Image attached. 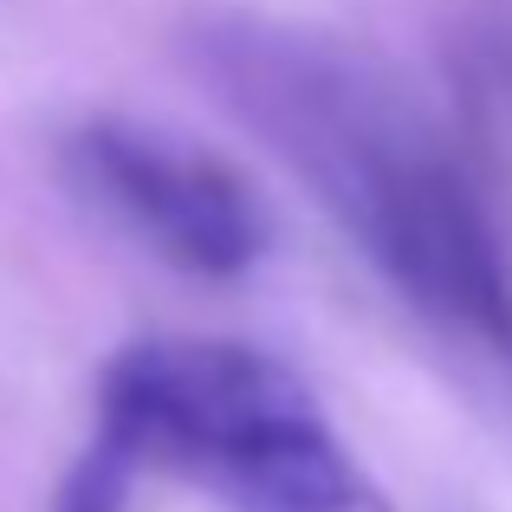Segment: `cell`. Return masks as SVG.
<instances>
[{"label": "cell", "mask_w": 512, "mask_h": 512, "mask_svg": "<svg viewBox=\"0 0 512 512\" xmlns=\"http://www.w3.org/2000/svg\"><path fill=\"white\" fill-rule=\"evenodd\" d=\"M130 480H137L130 454H117L104 435H91V448L78 454V467L65 474V487H59V500H52V512H124Z\"/></svg>", "instance_id": "277c9868"}, {"label": "cell", "mask_w": 512, "mask_h": 512, "mask_svg": "<svg viewBox=\"0 0 512 512\" xmlns=\"http://www.w3.org/2000/svg\"><path fill=\"white\" fill-rule=\"evenodd\" d=\"M98 435L227 512H396L312 383L260 344L143 338L98 376Z\"/></svg>", "instance_id": "7a4b0ae2"}, {"label": "cell", "mask_w": 512, "mask_h": 512, "mask_svg": "<svg viewBox=\"0 0 512 512\" xmlns=\"http://www.w3.org/2000/svg\"><path fill=\"white\" fill-rule=\"evenodd\" d=\"M65 175L137 247L188 279H240L273 247V214L247 175L169 130L98 117L72 130Z\"/></svg>", "instance_id": "3957f363"}, {"label": "cell", "mask_w": 512, "mask_h": 512, "mask_svg": "<svg viewBox=\"0 0 512 512\" xmlns=\"http://www.w3.org/2000/svg\"><path fill=\"white\" fill-rule=\"evenodd\" d=\"M188 52L409 312L512 370V260L487 188L389 65L247 13L208 20Z\"/></svg>", "instance_id": "6da1fadb"}]
</instances>
